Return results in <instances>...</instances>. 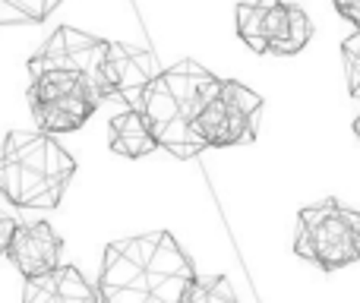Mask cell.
<instances>
[{"label":"cell","instance_id":"6","mask_svg":"<svg viewBox=\"0 0 360 303\" xmlns=\"http://www.w3.org/2000/svg\"><path fill=\"white\" fill-rule=\"evenodd\" d=\"M108 54H111V41L73 25H60L29 60V76L60 70L86 82L98 101H108Z\"/></svg>","mask_w":360,"mask_h":303},{"label":"cell","instance_id":"10","mask_svg":"<svg viewBox=\"0 0 360 303\" xmlns=\"http://www.w3.org/2000/svg\"><path fill=\"white\" fill-rule=\"evenodd\" d=\"M60 253H63V237L48 221H32L16 228L6 256L22 272V278H38V275L60 266Z\"/></svg>","mask_w":360,"mask_h":303},{"label":"cell","instance_id":"2","mask_svg":"<svg viewBox=\"0 0 360 303\" xmlns=\"http://www.w3.org/2000/svg\"><path fill=\"white\" fill-rule=\"evenodd\" d=\"M218 82L221 79L196 60H180L168 70H158V76L143 92L139 108L155 133L158 149L177 158H196L199 152H205V143L196 136V117L215 95Z\"/></svg>","mask_w":360,"mask_h":303},{"label":"cell","instance_id":"17","mask_svg":"<svg viewBox=\"0 0 360 303\" xmlns=\"http://www.w3.org/2000/svg\"><path fill=\"white\" fill-rule=\"evenodd\" d=\"M354 136L360 139V114H357V117H354Z\"/></svg>","mask_w":360,"mask_h":303},{"label":"cell","instance_id":"15","mask_svg":"<svg viewBox=\"0 0 360 303\" xmlns=\"http://www.w3.org/2000/svg\"><path fill=\"white\" fill-rule=\"evenodd\" d=\"M16 228L19 224L13 221L6 212H0V256H6L10 253V243H13V234H16Z\"/></svg>","mask_w":360,"mask_h":303},{"label":"cell","instance_id":"12","mask_svg":"<svg viewBox=\"0 0 360 303\" xmlns=\"http://www.w3.org/2000/svg\"><path fill=\"white\" fill-rule=\"evenodd\" d=\"M108 146L120 158H146L158 149V139L152 133L149 120L139 108H127L108 124Z\"/></svg>","mask_w":360,"mask_h":303},{"label":"cell","instance_id":"5","mask_svg":"<svg viewBox=\"0 0 360 303\" xmlns=\"http://www.w3.org/2000/svg\"><path fill=\"white\" fill-rule=\"evenodd\" d=\"M237 35L253 54L291 57L310 44L313 22L297 4L281 0H240L234 10Z\"/></svg>","mask_w":360,"mask_h":303},{"label":"cell","instance_id":"7","mask_svg":"<svg viewBox=\"0 0 360 303\" xmlns=\"http://www.w3.org/2000/svg\"><path fill=\"white\" fill-rule=\"evenodd\" d=\"M29 108L35 127L44 133H76L86 127V120L98 111L101 101L82 79L60 70L35 73L29 82Z\"/></svg>","mask_w":360,"mask_h":303},{"label":"cell","instance_id":"3","mask_svg":"<svg viewBox=\"0 0 360 303\" xmlns=\"http://www.w3.org/2000/svg\"><path fill=\"white\" fill-rule=\"evenodd\" d=\"M76 158L44 130H13L0 149V193L19 209H57Z\"/></svg>","mask_w":360,"mask_h":303},{"label":"cell","instance_id":"8","mask_svg":"<svg viewBox=\"0 0 360 303\" xmlns=\"http://www.w3.org/2000/svg\"><path fill=\"white\" fill-rule=\"evenodd\" d=\"M262 114V98L243 82L221 79L202 114L196 117V136L205 149H231L256 139V120Z\"/></svg>","mask_w":360,"mask_h":303},{"label":"cell","instance_id":"4","mask_svg":"<svg viewBox=\"0 0 360 303\" xmlns=\"http://www.w3.org/2000/svg\"><path fill=\"white\" fill-rule=\"evenodd\" d=\"M294 253L323 272L354 266L360 259V212L342 205L338 199H323L300 209Z\"/></svg>","mask_w":360,"mask_h":303},{"label":"cell","instance_id":"16","mask_svg":"<svg viewBox=\"0 0 360 303\" xmlns=\"http://www.w3.org/2000/svg\"><path fill=\"white\" fill-rule=\"evenodd\" d=\"M338 10V16H345L351 25H357L360 29V0H332Z\"/></svg>","mask_w":360,"mask_h":303},{"label":"cell","instance_id":"11","mask_svg":"<svg viewBox=\"0 0 360 303\" xmlns=\"http://www.w3.org/2000/svg\"><path fill=\"white\" fill-rule=\"evenodd\" d=\"M98 297L101 294L73 266H57L38 278H25L22 291V303H98Z\"/></svg>","mask_w":360,"mask_h":303},{"label":"cell","instance_id":"9","mask_svg":"<svg viewBox=\"0 0 360 303\" xmlns=\"http://www.w3.org/2000/svg\"><path fill=\"white\" fill-rule=\"evenodd\" d=\"M158 76L155 54L143 48L111 41L108 54V101L120 98L127 108H143V92Z\"/></svg>","mask_w":360,"mask_h":303},{"label":"cell","instance_id":"13","mask_svg":"<svg viewBox=\"0 0 360 303\" xmlns=\"http://www.w3.org/2000/svg\"><path fill=\"white\" fill-rule=\"evenodd\" d=\"M184 303H237V291L224 275H205V278L196 275Z\"/></svg>","mask_w":360,"mask_h":303},{"label":"cell","instance_id":"1","mask_svg":"<svg viewBox=\"0 0 360 303\" xmlns=\"http://www.w3.org/2000/svg\"><path fill=\"white\" fill-rule=\"evenodd\" d=\"M196 269L168 231L124 237L105 247L101 303H184Z\"/></svg>","mask_w":360,"mask_h":303},{"label":"cell","instance_id":"14","mask_svg":"<svg viewBox=\"0 0 360 303\" xmlns=\"http://www.w3.org/2000/svg\"><path fill=\"white\" fill-rule=\"evenodd\" d=\"M342 57H345V73H348V92L360 101V29L351 38H345Z\"/></svg>","mask_w":360,"mask_h":303}]
</instances>
